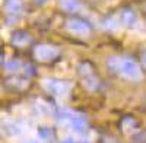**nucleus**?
<instances>
[{
    "label": "nucleus",
    "instance_id": "nucleus-1",
    "mask_svg": "<svg viewBox=\"0 0 146 143\" xmlns=\"http://www.w3.org/2000/svg\"><path fill=\"white\" fill-rule=\"evenodd\" d=\"M42 86L47 92H50L54 97H66L72 89V85L69 82L60 79H44Z\"/></svg>",
    "mask_w": 146,
    "mask_h": 143
},
{
    "label": "nucleus",
    "instance_id": "nucleus-2",
    "mask_svg": "<svg viewBox=\"0 0 146 143\" xmlns=\"http://www.w3.org/2000/svg\"><path fill=\"white\" fill-rule=\"evenodd\" d=\"M118 72L130 80H140L142 79L140 66L133 58H123V60H120Z\"/></svg>",
    "mask_w": 146,
    "mask_h": 143
},
{
    "label": "nucleus",
    "instance_id": "nucleus-3",
    "mask_svg": "<svg viewBox=\"0 0 146 143\" xmlns=\"http://www.w3.org/2000/svg\"><path fill=\"white\" fill-rule=\"evenodd\" d=\"M60 56V51L57 47L53 45H48V44H41V45H36L35 50H34V57L36 60H40L42 63H48V62H53Z\"/></svg>",
    "mask_w": 146,
    "mask_h": 143
},
{
    "label": "nucleus",
    "instance_id": "nucleus-4",
    "mask_svg": "<svg viewBox=\"0 0 146 143\" xmlns=\"http://www.w3.org/2000/svg\"><path fill=\"white\" fill-rule=\"evenodd\" d=\"M80 75L83 77V82H85V86H86L89 91H95L98 89L100 86V79L95 76L94 73V69L89 63H83L80 66Z\"/></svg>",
    "mask_w": 146,
    "mask_h": 143
},
{
    "label": "nucleus",
    "instance_id": "nucleus-5",
    "mask_svg": "<svg viewBox=\"0 0 146 143\" xmlns=\"http://www.w3.org/2000/svg\"><path fill=\"white\" fill-rule=\"evenodd\" d=\"M67 29L75 34H88L91 31V26L88 25L86 21L80 18H72L67 21Z\"/></svg>",
    "mask_w": 146,
    "mask_h": 143
},
{
    "label": "nucleus",
    "instance_id": "nucleus-6",
    "mask_svg": "<svg viewBox=\"0 0 146 143\" xmlns=\"http://www.w3.org/2000/svg\"><path fill=\"white\" fill-rule=\"evenodd\" d=\"M69 121H70V127H72L73 132L83 133L85 130H86V120L80 115H72L69 118Z\"/></svg>",
    "mask_w": 146,
    "mask_h": 143
},
{
    "label": "nucleus",
    "instance_id": "nucleus-7",
    "mask_svg": "<svg viewBox=\"0 0 146 143\" xmlns=\"http://www.w3.org/2000/svg\"><path fill=\"white\" fill-rule=\"evenodd\" d=\"M31 42V35L28 32H23V31H18L13 34L12 37V44L16 45V47H27Z\"/></svg>",
    "mask_w": 146,
    "mask_h": 143
},
{
    "label": "nucleus",
    "instance_id": "nucleus-8",
    "mask_svg": "<svg viewBox=\"0 0 146 143\" xmlns=\"http://www.w3.org/2000/svg\"><path fill=\"white\" fill-rule=\"evenodd\" d=\"M121 19H123V23L127 26V28H133V25L136 23V15L133 10H123L121 13Z\"/></svg>",
    "mask_w": 146,
    "mask_h": 143
},
{
    "label": "nucleus",
    "instance_id": "nucleus-9",
    "mask_svg": "<svg viewBox=\"0 0 146 143\" xmlns=\"http://www.w3.org/2000/svg\"><path fill=\"white\" fill-rule=\"evenodd\" d=\"M120 127H121V132H124V133L135 132L136 120H135V118H131V117H126V118H123V121L120 123Z\"/></svg>",
    "mask_w": 146,
    "mask_h": 143
},
{
    "label": "nucleus",
    "instance_id": "nucleus-10",
    "mask_svg": "<svg viewBox=\"0 0 146 143\" xmlns=\"http://www.w3.org/2000/svg\"><path fill=\"white\" fill-rule=\"evenodd\" d=\"M22 7H23V5H22V2L21 0H9V2L6 3V12L7 13H12V15H16V13H19V12L22 10Z\"/></svg>",
    "mask_w": 146,
    "mask_h": 143
},
{
    "label": "nucleus",
    "instance_id": "nucleus-11",
    "mask_svg": "<svg viewBox=\"0 0 146 143\" xmlns=\"http://www.w3.org/2000/svg\"><path fill=\"white\" fill-rule=\"evenodd\" d=\"M62 6L66 12H76V10H79L80 3H79V0H63Z\"/></svg>",
    "mask_w": 146,
    "mask_h": 143
},
{
    "label": "nucleus",
    "instance_id": "nucleus-12",
    "mask_svg": "<svg viewBox=\"0 0 146 143\" xmlns=\"http://www.w3.org/2000/svg\"><path fill=\"white\" fill-rule=\"evenodd\" d=\"M19 67H21V62L16 60V58H13V60H9V62L6 63V69H7L9 72H16Z\"/></svg>",
    "mask_w": 146,
    "mask_h": 143
},
{
    "label": "nucleus",
    "instance_id": "nucleus-13",
    "mask_svg": "<svg viewBox=\"0 0 146 143\" xmlns=\"http://www.w3.org/2000/svg\"><path fill=\"white\" fill-rule=\"evenodd\" d=\"M40 137H42L44 140H47L48 137H51V132L48 128H40Z\"/></svg>",
    "mask_w": 146,
    "mask_h": 143
},
{
    "label": "nucleus",
    "instance_id": "nucleus-14",
    "mask_svg": "<svg viewBox=\"0 0 146 143\" xmlns=\"http://www.w3.org/2000/svg\"><path fill=\"white\" fill-rule=\"evenodd\" d=\"M105 28H107V29H115V28H117V22H115L114 19L105 21Z\"/></svg>",
    "mask_w": 146,
    "mask_h": 143
},
{
    "label": "nucleus",
    "instance_id": "nucleus-15",
    "mask_svg": "<svg viewBox=\"0 0 146 143\" xmlns=\"http://www.w3.org/2000/svg\"><path fill=\"white\" fill-rule=\"evenodd\" d=\"M62 143H76V142H75V140H73L72 137H67V139H64V140H63Z\"/></svg>",
    "mask_w": 146,
    "mask_h": 143
},
{
    "label": "nucleus",
    "instance_id": "nucleus-16",
    "mask_svg": "<svg viewBox=\"0 0 146 143\" xmlns=\"http://www.w3.org/2000/svg\"><path fill=\"white\" fill-rule=\"evenodd\" d=\"M143 63H145V66H146V53L143 54Z\"/></svg>",
    "mask_w": 146,
    "mask_h": 143
},
{
    "label": "nucleus",
    "instance_id": "nucleus-17",
    "mask_svg": "<svg viewBox=\"0 0 146 143\" xmlns=\"http://www.w3.org/2000/svg\"><path fill=\"white\" fill-rule=\"evenodd\" d=\"M36 3H44V2H47V0H35Z\"/></svg>",
    "mask_w": 146,
    "mask_h": 143
},
{
    "label": "nucleus",
    "instance_id": "nucleus-18",
    "mask_svg": "<svg viewBox=\"0 0 146 143\" xmlns=\"http://www.w3.org/2000/svg\"><path fill=\"white\" fill-rule=\"evenodd\" d=\"M28 143H40V142H35V140H31V142H28Z\"/></svg>",
    "mask_w": 146,
    "mask_h": 143
},
{
    "label": "nucleus",
    "instance_id": "nucleus-19",
    "mask_svg": "<svg viewBox=\"0 0 146 143\" xmlns=\"http://www.w3.org/2000/svg\"><path fill=\"white\" fill-rule=\"evenodd\" d=\"M145 7H146V6H145Z\"/></svg>",
    "mask_w": 146,
    "mask_h": 143
}]
</instances>
